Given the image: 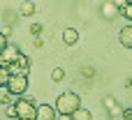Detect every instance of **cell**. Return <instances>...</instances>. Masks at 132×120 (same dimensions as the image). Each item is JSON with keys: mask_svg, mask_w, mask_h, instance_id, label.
Here are the masks:
<instances>
[{"mask_svg": "<svg viewBox=\"0 0 132 120\" xmlns=\"http://www.w3.org/2000/svg\"><path fill=\"white\" fill-rule=\"evenodd\" d=\"M79 109H81V99H79L77 93H63V95L56 99V111H58V116H74Z\"/></svg>", "mask_w": 132, "mask_h": 120, "instance_id": "cell-1", "label": "cell"}, {"mask_svg": "<svg viewBox=\"0 0 132 120\" xmlns=\"http://www.w3.org/2000/svg\"><path fill=\"white\" fill-rule=\"evenodd\" d=\"M14 109H16V120H35L37 116V104L30 97H16Z\"/></svg>", "mask_w": 132, "mask_h": 120, "instance_id": "cell-2", "label": "cell"}, {"mask_svg": "<svg viewBox=\"0 0 132 120\" xmlns=\"http://www.w3.org/2000/svg\"><path fill=\"white\" fill-rule=\"evenodd\" d=\"M7 90H9L14 97H23V93L28 90V76H23V74L12 76L9 83H7Z\"/></svg>", "mask_w": 132, "mask_h": 120, "instance_id": "cell-3", "label": "cell"}, {"mask_svg": "<svg viewBox=\"0 0 132 120\" xmlns=\"http://www.w3.org/2000/svg\"><path fill=\"white\" fill-rule=\"evenodd\" d=\"M19 56H21L19 46H16V44H7V49H5V51L0 53V60H2V65L7 67V65L16 62V60H19Z\"/></svg>", "mask_w": 132, "mask_h": 120, "instance_id": "cell-4", "label": "cell"}, {"mask_svg": "<svg viewBox=\"0 0 132 120\" xmlns=\"http://www.w3.org/2000/svg\"><path fill=\"white\" fill-rule=\"evenodd\" d=\"M35 120H58L56 106H51V104H39V106H37V116H35Z\"/></svg>", "mask_w": 132, "mask_h": 120, "instance_id": "cell-5", "label": "cell"}, {"mask_svg": "<svg viewBox=\"0 0 132 120\" xmlns=\"http://www.w3.org/2000/svg\"><path fill=\"white\" fill-rule=\"evenodd\" d=\"M118 39L125 49H132V25H125L121 32H118Z\"/></svg>", "mask_w": 132, "mask_h": 120, "instance_id": "cell-6", "label": "cell"}, {"mask_svg": "<svg viewBox=\"0 0 132 120\" xmlns=\"http://www.w3.org/2000/svg\"><path fill=\"white\" fill-rule=\"evenodd\" d=\"M14 65H16V72H19V74H23V76H28V72H30V60H28V58H26L23 53L19 56V60H16Z\"/></svg>", "mask_w": 132, "mask_h": 120, "instance_id": "cell-7", "label": "cell"}, {"mask_svg": "<svg viewBox=\"0 0 132 120\" xmlns=\"http://www.w3.org/2000/svg\"><path fill=\"white\" fill-rule=\"evenodd\" d=\"M63 39H65V44H77L79 42V32L74 28H65L63 30Z\"/></svg>", "mask_w": 132, "mask_h": 120, "instance_id": "cell-8", "label": "cell"}, {"mask_svg": "<svg viewBox=\"0 0 132 120\" xmlns=\"http://www.w3.org/2000/svg\"><path fill=\"white\" fill-rule=\"evenodd\" d=\"M35 12H37V5H35V2H23V5H21V9H19V14H21V16H32Z\"/></svg>", "mask_w": 132, "mask_h": 120, "instance_id": "cell-9", "label": "cell"}, {"mask_svg": "<svg viewBox=\"0 0 132 120\" xmlns=\"http://www.w3.org/2000/svg\"><path fill=\"white\" fill-rule=\"evenodd\" d=\"M14 102H16V97H14L7 88H0V104H7V106H9V104H14Z\"/></svg>", "mask_w": 132, "mask_h": 120, "instance_id": "cell-10", "label": "cell"}, {"mask_svg": "<svg viewBox=\"0 0 132 120\" xmlns=\"http://www.w3.org/2000/svg\"><path fill=\"white\" fill-rule=\"evenodd\" d=\"M72 120H93V113H90L88 109H79V111L72 116Z\"/></svg>", "mask_w": 132, "mask_h": 120, "instance_id": "cell-11", "label": "cell"}, {"mask_svg": "<svg viewBox=\"0 0 132 120\" xmlns=\"http://www.w3.org/2000/svg\"><path fill=\"white\" fill-rule=\"evenodd\" d=\"M9 79H12V74H9V69H7V67H0V88H7V83H9Z\"/></svg>", "mask_w": 132, "mask_h": 120, "instance_id": "cell-12", "label": "cell"}, {"mask_svg": "<svg viewBox=\"0 0 132 120\" xmlns=\"http://www.w3.org/2000/svg\"><path fill=\"white\" fill-rule=\"evenodd\" d=\"M118 14H123L125 19H130V21H132V2H123V5L118 7Z\"/></svg>", "mask_w": 132, "mask_h": 120, "instance_id": "cell-13", "label": "cell"}, {"mask_svg": "<svg viewBox=\"0 0 132 120\" xmlns=\"http://www.w3.org/2000/svg\"><path fill=\"white\" fill-rule=\"evenodd\" d=\"M102 14L111 19V16H116V14H118V7H116V5H111V2H109V5H102Z\"/></svg>", "mask_w": 132, "mask_h": 120, "instance_id": "cell-14", "label": "cell"}, {"mask_svg": "<svg viewBox=\"0 0 132 120\" xmlns=\"http://www.w3.org/2000/svg\"><path fill=\"white\" fill-rule=\"evenodd\" d=\"M63 79H65V69H63V67H56V69L51 72V81L58 83V81H63Z\"/></svg>", "mask_w": 132, "mask_h": 120, "instance_id": "cell-15", "label": "cell"}, {"mask_svg": "<svg viewBox=\"0 0 132 120\" xmlns=\"http://www.w3.org/2000/svg\"><path fill=\"white\" fill-rule=\"evenodd\" d=\"M42 30H44V25H42V23H32V25H30V32H32L35 37H39V32H42Z\"/></svg>", "mask_w": 132, "mask_h": 120, "instance_id": "cell-16", "label": "cell"}, {"mask_svg": "<svg viewBox=\"0 0 132 120\" xmlns=\"http://www.w3.org/2000/svg\"><path fill=\"white\" fill-rule=\"evenodd\" d=\"M7 44H9V42H7V37H5V35L0 32V53H2V51L7 49Z\"/></svg>", "mask_w": 132, "mask_h": 120, "instance_id": "cell-17", "label": "cell"}, {"mask_svg": "<svg viewBox=\"0 0 132 120\" xmlns=\"http://www.w3.org/2000/svg\"><path fill=\"white\" fill-rule=\"evenodd\" d=\"M7 116L16 120V109H14V104H9V106H7Z\"/></svg>", "mask_w": 132, "mask_h": 120, "instance_id": "cell-18", "label": "cell"}, {"mask_svg": "<svg viewBox=\"0 0 132 120\" xmlns=\"http://www.w3.org/2000/svg\"><path fill=\"white\" fill-rule=\"evenodd\" d=\"M32 46H35V49H42V46H44L42 37H35V39H32Z\"/></svg>", "mask_w": 132, "mask_h": 120, "instance_id": "cell-19", "label": "cell"}, {"mask_svg": "<svg viewBox=\"0 0 132 120\" xmlns=\"http://www.w3.org/2000/svg\"><path fill=\"white\" fill-rule=\"evenodd\" d=\"M58 120H72V116H58Z\"/></svg>", "mask_w": 132, "mask_h": 120, "instance_id": "cell-20", "label": "cell"}]
</instances>
